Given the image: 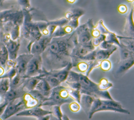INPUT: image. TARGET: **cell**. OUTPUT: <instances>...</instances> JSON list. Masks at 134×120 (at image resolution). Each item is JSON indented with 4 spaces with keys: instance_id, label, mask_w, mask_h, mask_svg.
<instances>
[{
    "instance_id": "cell-1",
    "label": "cell",
    "mask_w": 134,
    "mask_h": 120,
    "mask_svg": "<svg viewBox=\"0 0 134 120\" xmlns=\"http://www.w3.org/2000/svg\"><path fill=\"white\" fill-rule=\"evenodd\" d=\"M74 33L52 38L40 54L42 68L47 71L60 69L71 62V52L73 47L71 38Z\"/></svg>"
},
{
    "instance_id": "cell-2",
    "label": "cell",
    "mask_w": 134,
    "mask_h": 120,
    "mask_svg": "<svg viewBox=\"0 0 134 120\" xmlns=\"http://www.w3.org/2000/svg\"><path fill=\"white\" fill-rule=\"evenodd\" d=\"M66 80L78 82L81 86L80 91L81 94H86L94 98L104 99H113L107 90H101L99 84L93 82L85 75L70 70Z\"/></svg>"
},
{
    "instance_id": "cell-3",
    "label": "cell",
    "mask_w": 134,
    "mask_h": 120,
    "mask_svg": "<svg viewBox=\"0 0 134 120\" xmlns=\"http://www.w3.org/2000/svg\"><path fill=\"white\" fill-rule=\"evenodd\" d=\"M114 111L126 114H130V112L124 109L120 102L114 99H104L95 98L91 106L90 111L88 114L89 119L91 118L93 115L100 111Z\"/></svg>"
},
{
    "instance_id": "cell-4",
    "label": "cell",
    "mask_w": 134,
    "mask_h": 120,
    "mask_svg": "<svg viewBox=\"0 0 134 120\" xmlns=\"http://www.w3.org/2000/svg\"><path fill=\"white\" fill-rule=\"evenodd\" d=\"M74 101L69 94L67 88L60 85L52 89L49 96L46 100L40 104L39 106H51L54 105L61 106L63 104L70 103Z\"/></svg>"
},
{
    "instance_id": "cell-5",
    "label": "cell",
    "mask_w": 134,
    "mask_h": 120,
    "mask_svg": "<svg viewBox=\"0 0 134 120\" xmlns=\"http://www.w3.org/2000/svg\"><path fill=\"white\" fill-rule=\"evenodd\" d=\"M24 109H26V107L21 97L9 102L0 116L1 119H6Z\"/></svg>"
},
{
    "instance_id": "cell-6",
    "label": "cell",
    "mask_w": 134,
    "mask_h": 120,
    "mask_svg": "<svg viewBox=\"0 0 134 120\" xmlns=\"http://www.w3.org/2000/svg\"><path fill=\"white\" fill-rule=\"evenodd\" d=\"M42 68V59L39 54H34L29 61L25 74L26 77L39 75Z\"/></svg>"
},
{
    "instance_id": "cell-7",
    "label": "cell",
    "mask_w": 134,
    "mask_h": 120,
    "mask_svg": "<svg viewBox=\"0 0 134 120\" xmlns=\"http://www.w3.org/2000/svg\"><path fill=\"white\" fill-rule=\"evenodd\" d=\"M32 56L33 54L29 53L22 54L16 57L15 68L17 74L25 76L27 65Z\"/></svg>"
},
{
    "instance_id": "cell-8",
    "label": "cell",
    "mask_w": 134,
    "mask_h": 120,
    "mask_svg": "<svg viewBox=\"0 0 134 120\" xmlns=\"http://www.w3.org/2000/svg\"><path fill=\"white\" fill-rule=\"evenodd\" d=\"M51 111L43 109L41 106H36L32 108L24 109L16 115L17 116H31L40 119L42 117L48 114H51Z\"/></svg>"
},
{
    "instance_id": "cell-9",
    "label": "cell",
    "mask_w": 134,
    "mask_h": 120,
    "mask_svg": "<svg viewBox=\"0 0 134 120\" xmlns=\"http://www.w3.org/2000/svg\"><path fill=\"white\" fill-rule=\"evenodd\" d=\"M52 38V37L51 35H42L39 40L32 43L29 53L33 55H40L50 43Z\"/></svg>"
},
{
    "instance_id": "cell-10",
    "label": "cell",
    "mask_w": 134,
    "mask_h": 120,
    "mask_svg": "<svg viewBox=\"0 0 134 120\" xmlns=\"http://www.w3.org/2000/svg\"><path fill=\"white\" fill-rule=\"evenodd\" d=\"M72 67H73V65L71 62H70L65 67L60 69L47 71L46 69H44L43 68H42L41 71L46 74H48V75L52 76L53 77H55L61 83V82H64L66 80L69 73L70 70H71Z\"/></svg>"
},
{
    "instance_id": "cell-11",
    "label": "cell",
    "mask_w": 134,
    "mask_h": 120,
    "mask_svg": "<svg viewBox=\"0 0 134 120\" xmlns=\"http://www.w3.org/2000/svg\"><path fill=\"white\" fill-rule=\"evenodd\" d=\"M26 92L23 87V85L15 89H9L4 94V101L8 103L9 102L21 98Z\"/></svg>"
},
{
    "instance_id": "cell-12",
    "label": "cell",
    "mask_w": 134,
    "mask_h": 120,
    "mask_svg": "<svg viewBox=\"0 0 134 120\" xmlns=\"http://www.w3.org/2000/svg\"><path fill=\"white\" fill-rule=\"evenodd\" d=\"M19 43L16 40H13L12 39H9L6 41V47L8 53V57L9 59L15 61L17 52L19 47Z\"/></svg>"
},
{
    "instance_id": "cell-13",
    "label": "cell",
    "mask_w": 134,
    "mask_h": 120,
    "mask_svg": "<svg viewBox=\"0 0 134 120\" xmlns=\"http://www.w3.org/2000/svg\"><path fill=\"white\" fill-rule=\"evenodd\" d=\"M95 98L94 97L86 94H82L80 99V104L83 108L85 113L88 115L89 112L90 111L91 106L94 101V100Z\"/></svg>"
},
{
    "instance_id": "cell-14",
    "label": "cell",
    "mask_w": 134,
    "mask_h": 120,
    "mask_svg": "<svg viewBox=\"0 0 134 120\" xmlns=\"http://www.w3.org/2000/svg\"><path fill=\"white\" fill-rule=\"evenodd\" d=\"M35 89L39 91L42 95L46 97L49 96L52 90L47 81L43 77H40V80L36 85Z\"/></svg>"
},
{
    "instance_id": "cell-15",
    "label": "cell",
    "mask_w": 134,
    "mask_h": 120,
    "mask_svg": "<svg viewBox=\"0 0 134 120\" xmlns=\"http://www.w3.org/2000/svg\"><path fill=\"white\" fill-rule=\"evenodd\" d=\"M40 80V77L38 76L26 77L23 83L24 90L28 92L34 89Z\"/></svg>"
},
{
    "instance_id": "cell-16",
    "label": "cell",
    "mask_w": 134,
    "mask_h": 120,
    "mask_svg": "<svg viewBox=\"0 0 134 120\" xmlns=\"http://www.w3.org/2000/svg\"><path fill=\"white\" fill-rule=\"evenodd\" d=\"M134 64V56L128 59L120 62V65L118 66L116 73L117 75H121L125 73L130 68H131Z\"/></svg>"
},
{
    "instance_id": "cell-17",
    "label": "cell",
    "mask_w": 134,
    "mask_h": 120,
    "mask_svg": "<svg viewBox=\"0 0 134 120\" xmlns=\"http://www.w3.org/2000/svg\"><path fill=\"white\" fill-rule=\"evenodd\" d=\"M22 98L24 101L26 109L39 106V102L38 100L31 95L29 92H26L22 97Z\"/></svg>"
},
{
    "instance_id": "cell-18",
    "label": "cell",
    "mask_w": 134,
    "mask_h": 120,
    "mask_svg": "<svg viewBox=\"0 0 134 120\" xmlns=\"http://www.w3.org/2000/svg\"><path fill=\"white\" fill-rule=\"evenodd\" d=\"M26 77L16 74L10 80L9 89H15L22 85Z\"/></svg>"
},
{
    "instance_id": "cell-19",
    "label": "cell",
    "mask_w": 134,
    "mask_h": 120,
    "mask_svg": "<svg viewBox=\"0 0 134 120\" xmlns=\"http://www.w3.org/2000/svg\"><path fill=\"white\" fill-rule=\"evenodd\" d=\"M120 62L128 59L134 56V51H130L127 48L120 46Z\"/></svg>"
},
{
    "instance_id": "cell-20",
    "label": "cell",
    "mask_w": 134,
    "mask_h": 120,
    "mask_svg": "<svg viewBox=\"0 0 134 120\" xmlns=\"http://www.w3.org/2000/svg\"><path fill=\"white\" fill-rule=\"evenodd\" d=\"M10 79L1 76L0 78V94L4 95L9 89Z\"/></svg>"
},
{
    "instance_id": "cell-21",
    "label": "cell",
    "mask_w": 134,
    "mask_h": 120,
    "mask_svg": "<svg viewBox=\"0 0 134 120\" xmlns=\"http://www.w3.org/2000/svg\"><path fill=\"white\" fill-rule=\"evenodd\" d=\"M133 8L132 7L131 12L127 18V21L125 29L133 37Z\"/></svg>"
},
{
    "instance_id": "cell-22",
    "label": "cell",
    "mask_w": 134,
    "mask_h": 120,
    "mask_svg": "<svg viewBox=\"0 0 134 120\" xmlns=\"http://www.w3.org/2000/svg\"><path fill=\"white\" fill-rule=\"evenodd\" d=\"M67 90L69 93V94L70 97H71L74 101H76L77 102L80 103V99L81 96V93L79 90H76L74 89H72L70 87H66Z\"/></svg>"
},
{
    "instance_id": "cell-23",
    "label": "cell",
    "mask_w": 134,
    "mask_h": 120,
    "mask_svg": "<svg viewBox=\"0 0 134 120\" xmlns=\"http://www.w3.org/2000/svg\"><path fill=\"white\" fill-rule=\"evenodd\" d=\"M28 92H29L31 95H32L34 98H35L36 99H37L39 102V106L40 105V104H41L42 102H43L45 100H47L48 97H46L45 96H44L43 95H42L39 91H38L36 89H33L31 91H28Z\"/></svg>"
},
{
    "instance_id": "cell-24",
    "label": "cell",
    "mask_w": 134,
    "mask_h": 120,
    "mask_svg": "<svg viewBox=\"0 0 134 120\" xmlns=\"http://www.w3.org/2000/svg\"><path fill=\"white\" fill-rule=\"evenodd\" d=\"M60 106H61L58 105H52L51 106V109L50 111H51V115H53L57 119L61 120L62 119V116L63 114L61 112Z\"/></svg>"
},
{
    "instance_id": "cell-25",
    "label": "cell",
    "mask_w": 134,
    "mask_h": 120,
    "mask_svg": "<svg viewBox=\"0 0 134 120\" xmlns=\"http://www.w3.org/2000/svg\"><path fill=\"white\" fill-rule=\"evenodd\" d=\"M19 36V25L14 24L10 31V37L13 40H16Z\"/></svg>"
},
{
    "instance_id": "cell-26",
    "label": "cell",
    "mask_w": 134,
    "mask_h": 120,
    "mask_svg": "<svg viewBox=\"0 0 134 120\" xmlns=\"http://www.w3.org/2000/svg\"><path fill=\"white\" fill-rule=\"evenodd\" d=\"M99 86V89L101 90H106L110 88L113 87V84L110 82H109L106 79L103 78L98 83Z\"/></svg>"
},
{
    "instance_id": "cell-27",
    "label": "cell",
    "mask_w": 134,
    "mask_h": 120,
    "mask_svg": "<svg viewBox=\"0 0 134 120\" xmlns=\"http://www.w3.org/2000/svg\"><path fill=\"white\" fill-rule=\"evenodd\" d=\"M106 35L104 34L100 33V34L95 38H93L92 39V43L95 47H97L99 45V44L105 40Z\"/></svg>"
},
{
    "instance_id": "cell-28",
    "label": "cell",
    "mask_w": 134,
    "mask_h": 120,
    "mask_svg": "<svg viewBox=\"0 0 134 120\" xmlns=\"http://www.w3.org/2000/svg\"><path fill=\"white\" fill-rule=\"evenodd\" d=\"M99 67L102 70L107 71L110 69L111 67V64L110 62L107 59H103L100 62Z\"/></svg>"
},
{
    "instance_id": "cell-29",
    "label": "cell",
    "mask_w": 134,
    "mask_h": 120,
    "mask_svg": "<svg viewBox=\"0 0 134 120\" xmlns=\"http://www.w3.org/2000/svg\"><path fill=\"white\" fill-rule=\"evenodd\" d=\"M69 109L72 112L76 113L80 111L81 109V105L79 103L75 101H74L70 103Z\"/></svg>"
},
{
    "instance_id": "cell-30",
    "label": "cell",
    "mask_w": 134,
    "mask_h": 120,
    "mask_svg": "<svg viewBox=\"0 0 134 120\" xmlns=\"http://www.w3.org/2000/svg\"><path fill=\"white\" fill-rule=\"evenodd\" d=\"M82 73H86L88 67V63L85 61H80L76 65Z\"/></svg>"
},
{
    "instance_id": "cell-31",
    "label": "cell",
    "mask_w": 134,
    "mask_h": 120,
    "mask_svg": "<svg viewBox=\"0 0 134 120\" xmlns=\"http://www.w3.org/2000/svg\"><path fill=\"white\" fill-rule=\"evenodd\" d=\"M17 1H18V3L21 6L24 7L25 8V9H27L29 8L30 4H29V0H17Z\"/></svg>"
},
{
    "instance_id": "cell-32",
    "label": "cell",
    "mask_w": 134,
    "mask_h": 120,
    "mask_svg": "<svg viewBox=\"0 0 134 120\" xmlns=\"http://www.w3.org/2000/svg\"><path fill=\"white\" fill-rule=\"evenodd\" d=\"M118 11L121 14H124L127 11V7L125 5H120L118 7Z\"/></svg>"
},
{
    "instance_id": "cell-33",
    "label": "cell",
    "mask_w": 134,
    "mask_h": 120,
    "mask_svg": "<svg viewBox=\"0 0 134 120\" xmlns=\"http://www.w3.org/2000/svg\"><path fill=\"white\" fill-rule=\"evenodd\" d=\"M7 104H8L7 103H6L4 101L2 103L0 104V116L3 114Z\"/></svg>"
},
{
    "instance_id": "cell-34",
    "label": "cell",
    "mask_w": 134,
    "mask_h": 120,
    "mask_svg": "<svg viewBox=\"0 0 134 120\" xmlns=\"http://www.w3.org/2000/svg\"><path fill=\"white\" fill-rule=\"evenodd\" d=\"M62 119L67 120V119H69V118H68V117L66 115H64V114H63V116H62Z\"/></svg>"
},
{
    "instance_id": "cell-35",
    "label": "cell",
    "mask_w": 134,
    "mask_h": 120,
    "mask_svg": "<svg viewBox=\"0 0 134 120\" xmlns=\"http://www.w3.org/2000/svg\"><path fill=\"white\" fill-rule=\"evenodd\" d=\"M75 1H76V0H68V2H69V3H74V2H75Z\"/></svg>"
},
{
    "instance_id": "cell-36",
    "label": "cell",
    "mask_w": 134,
    "mask_h": 120,
    "mask_svg": "<svg viewBox=\"0 0 134 120\" xmlns=\"http://www.w3.org/2000/svg\"><path fill=\"white\" fill-rule=\"evenodd\" d=\"M3 2V0H0V5H2V4Z\"/></svg>"
},
{
    "instance_id": "cell-37",
    "label": "cell",
    "mask_w": 134,
    "mask_h": 120,
    "mask_svg": "<svg viewBox=\"0 0 134 120\" xmlns=\"http://www.w3.org/2000/svg\"><path fill=\"white\" fill-rule=\"evenodd\" d=\"M133 0H128V1H129V2H133Z\"/></svg>"
},
{
    "instance_id": "cell-38",
    "label": "cell",
    "mask_w": 134,
    "mask_h": 120,
    "mask_svg": "<svg viewBox=\"0 0 134 120\" xmlns=\"http://www.w3.org/2000/svg\"><path fill=\"white\" fill-rule=\"evenodd\" d=\"M0 78H1V77H0Z\"/></svg>"
},
{
    "instance_id": "cell-39",
    "label": "cell",
    "mask_w": 134,
    "mask_h": 120,
    "mask_svg": "<svg viewBox=\"0 0 134 120\" xmlns=\"http://www.w3.org/2000/svg\"><path fill=\"white\" fill-rule=\"evenodd\" d=\"M3 1H4V0H3Z\"/></svg>"
}]
</instances>
